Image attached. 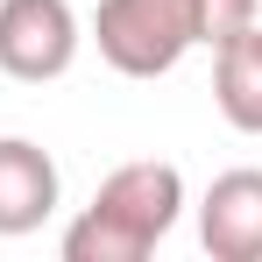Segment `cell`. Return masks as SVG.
I'll return each instance as SVG.
<instances>
[{
    "label": "cell",
    "instance_id": "obj_2",
    "mask_svg": "<svg viewBox=\"0 0 262 262\" xmlns=\"http://www.w3.org/2000/svg\"><path fill=\"white\" fill-rule=\"evenodd\" d=\"M92 43L121 78H170L206 43V21L199 0H99Z\"/></svg>",
    "mask_w": 262,
    "mask_h": 262
},
{
    "label": "cell",
    "instance_id": "obj_7",
    "mask_svg": "<svg viewBox=\"0 0 262 262\" xmlns=\"http://www.w3.org/2000/svg\"><path fill=\"white\" fill-rule=\"evenodd\" d=\"M262 0H199V21H206V50L220 43V36H234L241 21H255Z\"/></svg>",
    "mask_w": 262,
    "mask_h": 262
},
{
    "label": "cell",
    "instance_id": "obj_3",
    "mask_svg": "<svg viewBox=\"0 0 262 262\" xmlns=\"http://www.w3.org/2000/svg\"><path fill=\"white\" fill-rule=\"evenodd\" d=\"M78 7L71 0H0V71L14 85H50L78 64Z\"/></svg>",
    "mask_w": 262,
    "mask_h": 262
},
{
    "label": "cell",
    "instance_id": "obj_4",
    "mask_svg": "<svg viewBox=\"0 0 262 262\" xmlns=\"http://www.w3.org/2000/svg\"><path fill=\"white\" fill-rule=\"evenodd\" d=\"M199 248L213 262H262V170H220L206 184Z\"/></svg>",
    "mask_w": 262,
    "mask_h": 262
},
{
    "label": "cell",
    "instance_id": "obj_5",
    "mask_svg": "<svg viewBox=\"0 0 262 262\" xmlns=\"http://www.w3.org/2000/svg\"><path fill=\"white\" fill-rule=\"evenodd\" d=\"M64 199V177H57V156L29 135H0V241H21L36 234Z\"/></svg>",
    "mask_w": 262,
    "mask_h": 262
},
{
    "label": "cell",
    "instance_id": "obj_6",
    "mask_svg": "<svg viewBox=\"0 0 262 262\" xmlns=\"http://www.w3.org/2000/svg\"><path fill=\"white\" fill-rule=\"evenodd\" d=\"M213 106L227 128L262 135V14L213 43Z\"/></svg>",
    "mask_w": 262,
    "mask_h": 262
},
{
    "label": "cell",
    "instance_id": "obj_1",
    "mask_svg": "<svg viewBox=\"0 0 262 262\" xmlns=\"http://www.w3.org/2000/svg\"><path fill=\"white\" fill-rule=\"evenodd\" d=\"M184 213V170L163 156H142L99 177L92 206L64 227V262H149L156 241Z\"/></svg>",
    "mask_w": 262,
    "mask_h": 262
}]
</instances>
